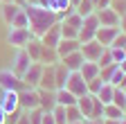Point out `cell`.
I'll return each mask as SVG.
<instances>
[{"instance_id":"1","label":"cell","mask_w":126,"mask_h":124,"mask_svg":"<svg viewBox=\"0 0 126 124\" xmlns=\"http://www.w3.org/2000/svg\"><path fill=\"white\" fill-rule=\"evenodd\" d=\"M25 11H27V18H29V32L34 34V38H41L54 23L61 20L59 14L45 9V7H41V5H27Z\"/></svg>"},{"instance_id":"2","label":"cell","mask_w":126,"mask_h":124,"mask_svg":"<svg viewBox=\"0 0 126 124\" xmlns=\"http://www.w3.org/2000/svg\"><path fill=\"white\" fill-rule=\"evenodd\" d=\"M34 38V34L29 32V27H9L7 32V45H11L14 50H20Z\"/></svg>"},{"instance_id":"3","label":"cell","mask_w":126,"mask_h":124,"mask_svg":"<svg viewBox=\"0 0 126 124\" xmlns=\"http://www.w3.org/2000/svg\"><path fill=\"white\" fill-rule=\"evenodd\" d=\"M18 108L25 111V113L38 108V90L36 88H23V90H18Z\"/></svg>"},{"instance_id":"4","label":"cell","mask_w":126,"mask_h":124,"mask_svg":"<svg viewBox=\"0 0 126 124\" xmlns=\"http://www.w3.org/2000/svg\"><path fill=\"white\" fill-rule=\"evenodd\" d=\"M32 63H34V61L29 59V54L25 52V48H20V50H16V54H14V59H11V66H9V70H11L16 77H23Z\"/></svg>"},{"instance_id":"5","label":"cell","mask_w":126,"mask_h":124,"mask_svg":"<svg viewBox=\"0 0 126 124\" xmlns=\"http://www.w3.org/2000/svg\"><path fill=\"white\" fill-rule=\"evenodd\" d=\"M41 72H43V63H32L29 68H27V72L20 77V81H23V86L25 88H38V81H41Z\"/></svg>"},{"instance_id":"6","label":"cell","mask_w":126,"mask_h":124,"mask_svg":"<svg viewBox=\"0 0 126 124\" xmlns=\"http://www.w3.org/2000/svg\"><path fill=\"white\" fill-rule=\"evenodd\" d=\"M104 50H106V48H104L97 38H92V41H88V43H81V48H79V52L83 54L86 61H97Z\"/></svg>"},{"instance_id":"7","label":"cell","mask_w":126,"mask_h":124,"mask_svg":"<svg viewBox=\"0 0 126 124\" xmlns=\"http://www.w3.org/2000/svg\"><path fill=\"white\" fill-rule=\"evenodd\" d=\"M99 18V27H119V14L113 7H104L94 11Z\"/></svg>"},{"instance_id":"8","label":"cell","mask_w":126,"mask_h":124,"mask_svg":"<svg viewBox=\"0 0 126 124\" xmlns=\"http://www.w3.org/2000/svg\"><path fill=\"white\" fill-rule=\"evenodd\" d=\"M0 88L2 90H23V81H20V77H16L9 68L7 70H0Z\"/></svg>"},{"instance_id":"9","label":"cell","mask_w":126,"mask_h":124,"mask_svg":"<svg viewBox=\"0 0 126 124\" xmlns=\"http://www.w3.org/2000/svg\"><path fill=\"white\" fill-rule=\"evenodd\" d=\"M65 88L72 92V95H77V97H81V95H86L88 92V86H86V79L79 72H70V77H68V84H65Z\"/></svg>"},{"instance_id":"10","label":"cell","mask_w":126,"mask_h":124,"mask_svg":"<svg viewBox=\"0 0 126 124\" xmlns=\"http://www.w3.org/2000/svg\"><path fill=\"white\" fill-rule=\"evenodd\" d=\"M0 106L7 115L18 111V90H2L0 92Z\"/></svg>"},{"instance_id":"11","label":"cell","mask_w":126,"mask_h":124,"mask_svg":"<svg viewBox=\"0 0 126 124\" xmlns=\"http://www.w3.org/2000/svg\"><path fill=\"white\" fill-rule=\"evenodd\" d=\"M38 41L45 45V48H54V50H56V45H59V41H61V20L54 23V25L47 29V32H45Z\"/></svg>"},{"instance_id":"12","label":"cell","mask_w":126,"mask_h":124,"mask_svg":"<svg viewBox=\"0 0 126 124\" xmlns=\"http://www.w3.org/2000/svg\"><path fill=\"white\" fill-rule=\"evenodd\" d=\"M122 32L119 27H99L97 32H94V38H97L104 48H110L113 45V41H115V36Z\"/></svg>"},{"instance_id":"13","label":"cell","mask_w":126,"mask_h":124,"mask_svg":"<svg viewBox=\"0 0 126 124\" xmlns=\"http://www.w3.org/2000/svg\"><path fill=\"white\" fill-rule=\"evenodd\" d=\"M38 90V108L45 113H50L52 108L56 106V95L54 90H45V88H36Z\"/></svg>"},{"instance_id":"14","label":"cell","mask_w":126,"mask_h":124,"mask_svg":"<svg viewBox=\"0 0 126 124\" xmlns=\"http://www.w3.org/2000/svg\"><path fill=\"white\" fill-rule=\"evenodd\" d=\"M79 48H81L79 38H61V41H59V45H56V54H59V59H63L65 54L77 52Z\"/></svg>"},{"instance_id":"15","label":"cell","mask_w":126,"mask_h":124,"mask_svg":"<svg viewBox=\"0 0 126 124\" xmlns=\"http://www.w3.org/2000/svg\"><path fill=\"white\" fill-rule=\"evenodd\" d=\"M59 61H61V63L65 66L70 72H79V68L83 66V61H86V59H83V54H81V52L77 50V52H72V54H65L63 59H59Z\"/></svg>"},{"instance_id":"16","label":"cell","mask_w":126,"mask_h":124,"mask_svg":"<svg viewBox=\"0 0 126 124\" xmlns=\"http://www.w3.org/2000/svg\"><path fill=\"white\" fill-rule=\"evenodd\" d=\"M38 88H45V90H56V81H54V66H43Z\"/></svg>"},{"instance_id":"17","label":"cell","mask_w":126,"mask_h":124,"mask_svg":"<svg viewBox=\"0 0 126 124\" xmlns=\"http://www.w3.org/2000/svg\"><path fill=\"white\" fill-rule=\"evenodd\" d=\"M18 5L16 2H0V18H2V23L9 27L11 25V20H14V16L18 14Z\"/></svg>"},{"instance_id":"18","label":"cell","mask_w":126,"mask_h":124,"mask_svg":"<svg viewBox=\"0 0 126 124\" xmlns=\"http://www.w3.org/2000/svg\"><path fill=\"white\" fill-rule=\"evenodd\" d=\"M68 77H70V70L63 66L61 61H56V63H54V81H56V90H59V88H65Z\"/></svg>"},{"instance_id":"19","label":"cell","mask_w":126,"mask_h":124,"mask_svg":"<svg viewBox=\"0 0 126 124\" xmlns=\"http://www.w3.org/2000/svg\"><path fill=\"white\" fill-rule=\"evenodd\" d=\"M54 95H56V106H74L77 104V95H72V92L68 88H59L54 90Z\"/></svg>"},{"instance_id":"20","label":"cell","mask_w":126,"mask_h":124,"mask_svg":"<svg viewBox=\"0 0 126 124\" xmlns=\"http://www.w3.org/2000/svg\"><path fill=\"white\" fill-rule=\"evenodd\" d=\"M92 99H94V95H90V92L77 97V106H79V111H81V115H83L86 120L92 115Z\"/></svg>"},{"instance_id":"21","label":"cell","mask_w":126,"mask_h":124,"mask_svg":"<svg viewBox=\"0 0 126 124\" xmlns=\"http://www.w3.org/2000/svg\"><path fill=\"white\" fill-rule=\"evenodd\" d=\"M79 74H81L86 81L99 77V66H97V61H83V66L79 68Z\"/></svg>"},{"instance_id":"22","label":"cell","mask_w":126,"mask_h":124,"mask_svg":"<svg viewBox=\"0 0 126 124\" xmlns=\"http://www.w3.org/2000/svg\"><path fill=\"white\" fill-rule=\"evenodd\" d=\"M25 52L29 54L32 61H36V63H38V61H41V52H43V43H41L38 38H32V41L25 45Z\"/></svg>"},{"instance_id":"23","label":"cell","mask_w":126,"mask_h":124,"mask_svg":"<svg viewBox=\"0 0 126 124\" xmlns=\"http://www.w3.org/2000/svg\"><path fill=\"white\" fill-rule=\"evenodd\" d=\"M113 90H115V86H110V84H101V88L97 90V95H94V97H97L104 106H106V104H113Z\"/></svg>"},{"instance_id":"24","label":"cell","mask_w":126,"mask_h":124,"mask_svg":"<svg viewBox=\"0 0 126 124\" xmlns=\"http://www.w3.org/2000/svg\"><path fill=\"white\" fill-rule=\"evenodd\" d=\"M56 61H59L56 50L54 48H45V45H43V52H41V61H38V63H43V66H54Z\"/></svg>"},{"instance_id":"25","label":"cell","mask_w":126,"mask_h":124,"mask_svg":"<svg viewBox=\"0 0 126 124\" xmlns=\"http://www.w3.org/2000/svg\"><path fill=\"white\" fill-rule=\"evenodd\" d=\"M104 117H108V120H122V117H126V111L119 108V106H115V104H106L104 106Z\"/></svg>"},{"instance_id":"26","label":"cell","mask_w":126,"mask_h":124,"mask_svg":"<svg viewBox=\"0 0 126 124\" xmlns=\"http://www.w3.org/2000/svg\"><path fill=\"white\" fill-rule=\"evenodd\" d=\"M81 29H88V32H97L99 29V18H97V14H88V16H83V25Z\"/></svg>"},{"instance_id":"27","label":"cell","mask_w":126,"mask_h":124,"mask_svg":"<svg viewBox=\"0 0 126 124\" xmlns=\"http://www.w3.org/2000/svg\"><path fill=\"white\" fill-rule=\"evenodd\" d=\"M9 27H29V18H27L25 7H20V9H18V14L14 16V20H11V25H9Z\"/></svg>"},{"instance_id":"28","label":"cell","mask_w":126,"mask_h":124,"mask_svg":"<svg viewBox=\"0 0 126 124\" xmlns=\"http://www.w3.org/2000/svg\"><path fill=\"white\" fill-rule=\"evenodd\" d=\"M74 11L81 14V16H88V14L94 11V5H92V0H79V2L74 5Z\"/></svg>"},{"instance_id":"29","label":"cell","mask_w":126,"mask_h":124,"mask_svg":"<svg viewBox=\"0 0 126 124\" xmlns=\"http://www.w3.org/2000/svg\"><path fill=\"white\" fill-rule=\"evenodd\" d=\"M113 104L126 111V90H122V88L115 86V90H113Z\"/></svg>"},{"instance_id":"30","label":"cell","mask_w":126,"mask_h":124,"mask_svg":"<svg viewBox=\"0 0 126 124\" xmlns=\"http://www.w3.org/2000/svg\"><path fill=\"white\" fill-rule=\"evenodd\" d=\"M65 117H68V122H79V120H86V117L81 115V111H79V106H77V104L65 108Z\"/></svg>"},{"instance_id":"31","label":"cell","mask_w":126,"mask_h":124,"mask_svg":"<svg viewBox=\"0 0 126 124\" xmlns=\"http://www.w3.org/2000/svg\"><path fill=\"white\" fill-rule=\"evenodd\" d=\"M52 115H54V122H56V124H68L65 106H54V108H52Z\"/></svg>"},{"instance_id":"32","label":"cell","mask_w":126,"mask_h":124,"mask_svg":"<svg viewBox=\"0 0 126 124\" xmlns=\"http://www.w3.org/2000/svg\"><path fill=\"white\" fill-rule=\"evenodd\" d=\"M92 120H104V104L94 97L92 99V115H90Z\"/></svg>"},{"instance_id":"33","label":"cell","mask_w":126,"mask_h":124,"mask_svg":"<svg viewBox=\"0 0 126 124\" xmlns=\"http://www.w3.org/2000/svg\"><path fill=\"white\" fill-rule=\"evenodd\" d=\"M110 63H115V61H113V54H110V50L106 48V50L101 52V56L97 59V66H99V68H106V66H110Z\"/></svg>"},{"instance_id":"34","label":"cell","mask_w":126,"mask_h":124,"mask_svg":"<svg viewBox=\"0 0 126 124\" xmlns=\"http://www.w3.org/2000/svg\"><path fill=\"white\" fill-rule=\"evenodd\" d=\"M101 84H106V81H101V77H94V79L86 81V86H88V92H90V95H97V90L101 88Z\"/></svg>"},{"instance_id":"35","label":"cell","mask_w":126,"mask_h":124,"mask_svg":"<svg viewBox=\"0 0 126 124\" xmlns=\"http://www.w3.org/2000/svg\"><path fill=\"white\" fill-rule=\"evenodd\" d=\"M77 29L74 27H70V25H65V23H63L61 20V38H77Z\"/></svg>"},{"instance_id":"36","label":"cell","mask_w":126,"mask_h":124,"mask_svg":"<svg viewBox=\"0 0 126 124\" xmlns=\"http://www.w3.org/2000/svg\"><path fill=\"white\" fill-rule=\"evenodd\" d=\"M108 50H110V54H113L115 63H122V61L126 59V50H122V48H108Z\"/></svg>"},{"instance_id":"37","label":"cell","mask_w":126,"mask_h":124,"mask_svg":"<svg viewBox=\"0 0 126 124\" xmlns=\"http://www.w3.org/2000/svg\"><path fill=\"white\" fill-rule=\"evenodd\" d=\"M110 7H113L117 14H119V18L126 14V0H110Z\"/></svg>"},{"instance_id":"38","label":"cell","mask_w":126,"mask_h":124,"mask_svg":"<svg viewBox=\"0 0 126 124\" xmlns=\"http://www.w3.org/2000/svg\"><path fill=\"white\" fill-rule=\"evenodd\" d=\"M27 117H29V124H41L43 111H41V108H34V111H27Z\"/></svg>"},{"instance_id":"39","label":"cell","mask_w":126,"mask_h":124,"mask_svg":"<svg viewBox=\"0 0 126 124\" xmlns=\"http://www.w3.org/2000/svg\"><path fill=\"white\" fill-rule=\"evenodd\" d=\"M122 81H124V72L117 68V70L113 72V77H110V81H108V84H110V86H119Z\"/></svg>"},{"instance_id":"40","label":"cell","mask_w":126,"mask_h":124,"mask_svg":"<svg viewBox=\"0 0 126 124\" xmlns=\"http://www.w3.org/2000/svg\"><path fill=\"white\" fill-rule=\"evenodd\" d=\"M110 48H122V50H126V34H117L115 36V41H113V45H110Z\"/></svg>"},{"instance_id":"41","label":"cell","mask_w":126,"mask_h":124,"mask_svg":"<svg viewBox=\"0 0 126 124\" xmlns=\"http://www.w3.org/2000/svg\"><path fill=\"white\" fill-rule=\"evenodd\" d=\"M41 124H56V122H54V115H52V111H50V113H45V111H43Z\"/></svg>"},{"instance_id":"42","label":"cell","mask_w":126,"mask_h":124,"mask_svg":"<svg viewBox=\"0 0 126 124\" xmlns=\"http://www.w3.org/2000/svg\"><path fill=\"white\" fill-rule=\"evenodd\" d=\"M92 5H94V11H97V9L110 7V0H92Z\"/></svg>"},{"instance_id":"43","label":"cell","mask_w":126,"mask_h":124,"mask_svg":"<svg viewBox=\"0 0 126 124\" xmlns=\"http://www.w3.org/2000/svg\"><path fill=\"white\" fill-rule=\"evenodd\" d=\"M16 124H29V117H27V113H25V111L20 113V117H18V122H16Z\"/></svg>"},{"instance_id":"44","label":"cell","mask_w":126,"mask_h":124,"mask_svg":"<svg viewBox=\"0 0 126 124\" xmlns=\"http://www.w3.org/2000/svg\"><path fill=\"white\" fill-rule=\"evenodd\" d=\"M119 29H122V34H126V14L119 18Z\"/></svg>"},{"instance_id":"45","label":"cell","mask_w":126,"mask_h":124,"mask_svg":"<svg viewBox=\"0 0 126 124\" xmlns=\"http://www.w3.org/2000/svg\"><path fill=\"white\" fill-rule=\"evenodd\" d=\"M83 124H104V120H92V117H88V120H83Z\"/></svg>"},{"instance_id":"46","label":"cell","mask_w":126,"mask_h":124,"mask_svg":"<svg viewBox=\"0 0 126 124\" xmlns=\"http://www.w3.org/2000/svg\"><path fill=\"white\" fill-rule=\"evenodd\" d=\"M5 120H7V113L2 111V106H0V124H5Z\"/></svg>"},{"instance_id":"47","label":"cell","mask_w":126,"mask_h":124,"mask_svg":"<svg viewBox=\"0 0 126 124\" xmlns=\"http://www.w3.org/2000/svg\"><path fill=\"white\" fill-rule=\"evenodd\" d=\"M117 68H119V70H122V72H124V74H126V59H124V61H122V63H117Z\"/></svg>"},{"instance_id":"48","label":"cell","mask_w":126,"mask_h":124,"mask_svg":"<svg viewBox=\"0 0 126 124\" xmlns=\"http://www.w3.org/2000/svg\"><path fill=\"white\" fill-rule=\"evenodd\" d=\"M104 124H119V120H108V117H104Z\"/></svg>"},{"instance_id":"49","label":"cell","mask_w":126,"mask_h":124,"mask_svg":"<svg viewBox=\"0 0 126 124\" xmlns=\"http://www.w3.org/2000/svg\"><path fill=\"white\" fill-rule=\"evenodd\" d=\"M117 88H122V90H126V74H124V81H122V84H119Z\"/></svg>"},{"instance_id":"50","label":"cell","mask_w":126,"mask_h":124,"mask_svg":"<svg viewBox=\"0 0 126 124\" xmlns=\"http://www.w3.org/2000/svg\"><path fill=\"white\" fill-rule=\"evenodd\" d=\"M27 5H38V0H25V7Z\"/></svg>"},{"instance_id":"51","label":"cell","mask_w":126,"mask_h":124,"mask_svg":"<svg viewBox=\"0 0 126 124\" xmlns=\"http://www.w3.org/2000/svg\"><path fill=\"white\" fill-rule=\"evenodd\" d=\"M14 2L18 5V7H25V0H14Z\"/></svg>"},{"instance_id":"52","label":"cell","mask_w":126,"mask_h":124,"mask_svg":"<svg viewBox=\"0 0 126 124\" xmlns=\"http://www.w3.org/2000/svg\"><path fill=\"white\" fill-rule=\"evenodd\" d=\"M68 124H83V120H79V122H68Z\"/></svg>"},{"instance_id":"53","label":"cell","mask_w":126,"mask_h":124,"mask_svg":"<svg viewBox=\"0 0 126 124\" xmlns=\"http://www.w3.org/2000/svg\"><path fill=\"white\" fill-rule=\"evenodd\" d=\"M119 124H126V117H122V120H119Z\"/></svg>"},{"instance_id":"54","label":"cell","mask_w":126,"mask_h":124,"mask_svg":"<svg viewBox=\"0 0 126 124\" xmlns=\"http://www.w3.org/2000/svg\"><path fill=\"white\" fill-rule=\"evenodd\" d=\"M70 2H72V7H74V5H77V2H79V0H70Z\"/></svg>"},{"instance_id":"55","label":"cell","mask_w":126,"mask_h":124,"mask_svg":"<svg viewBox=\"0 0 126 124\" xmlns=\"http://www.w3.org/2000/svg\"><path fill=\"white\" fill-rule=\"evenodd\" d=\"M0 2H14V0H0Z\"/></svg>"}]
</instances>
